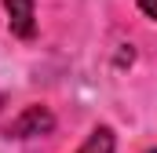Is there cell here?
Listing matches in <instances>:
<instances>
[{
  "instance_id": "1",
  "label": "cell",
  "mask_w": 157,
  "mask_h": 153,
  "mask_svg": "<svg viewBox=\"0 0 157 153\" xmlns=\"http://www.w3.org/2000/svg\"><path fill=\"white\" fill-rule=\"evenodd\" d=\"M51 128H55V117L48 113L44 106H29L22 117H15V120H11L7 135H15V139H33V135H44V131H51Z\"/></svg>"
},
{
  "instance_id": "2",
  "label": "cell",
  "mask_w": 157,
  "mask_h": 153,
  "mask_svg": "<svg viewBox=\"0 0 157 153\" xmlns=\"http://www.w3.org/2000/svg\"><path fill=\"white\" fill-rule=\"evenodd\" d=\"M4 7H7V26H11V33L15 37H33V0H4Z\"/></svg>"
},
{
  "instance_id": "3",
  "label": "cell",
  "mask_w": 157,
  "mask_h": 153,
  "mask_svg": "<svg viewBox=\"0 0 157 153\" xmlns=\"http://www.w3.org/2000/svg\"><path fill=\"white\" fill-rule=\"evenodd\" d=\"M113 146H117V142H113V131H110V128H95L77 153H113Z\"/></svg>"
},
{
  "instance_id": "4",
  "label": "cell",
  "mask_w": 157,
  "mask_h": 153,
  "mask_svg": "<svg viewBox=\"0 0 157 153\" xmlns=\"http://www.w3.org/2000/svg\"><path fill=\"white\" fill-rule=\"evenodd\" d=\"M135 4H139V11L146 18H157V0H135Z\"/></svg>"
},
{
  "instance_id": "5",
  "label": "cell",
  "mask_w": 157,
  "mask_h": 153,
  "mask_svg": "<svg viewBox=\"0 0 157 153\" xmlns=\"http://www.w3.org/2000/svg\"><path fill=\"white\" fill-rule=\"evenodd\" d=\"M150 153H157V150H150Z\"/></svg>"
}]
</instances>
